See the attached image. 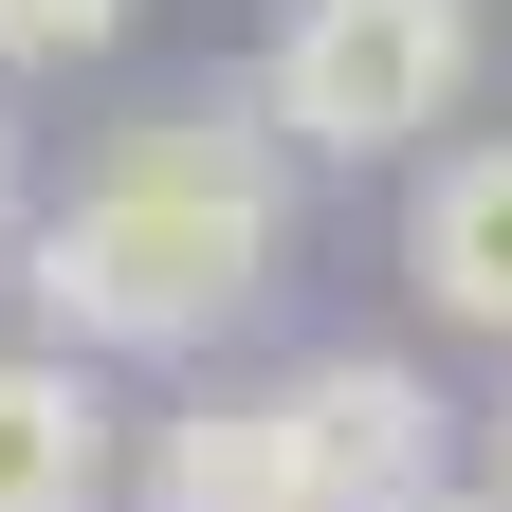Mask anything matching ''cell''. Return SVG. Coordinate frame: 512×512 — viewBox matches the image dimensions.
Returning <instances> with one entry per match:
<instances>
[{
	"label": "cell",
	"mask_w": 512,
	"mask_h": 512,
	"mask_svg": "<svg viewBox=\"0 0 512 512\" xmlns=\"http://www.w3.org/2000/svg\"><path fill=\"white\" fill-rule=\"evenodd\" d=\"M275 256H293V147L256 128V92H183L110 128L74 202H37L19 311L74 366H183L275 293Z\"/></svg>",
	"instance_id": "obj_1"
},
{
	"label": "cell",
	"mask_w": 512,
	"mask_h": 512,
	"mask_svg": "<svg viewBox=\"0 0 512 512\" xmlns=\"http://www.w3.org/2000/svg\"><path fill=\"white\" fill-rule=\"evenodd\" d=\"M476 92V0H293L256 55V128L293 165H384Z\"/></svg>",
	"instance_id": "obj_2"
},
{
	"label": "cell",
	"mask_w": 512,
	"mask_h": 512,
	"mask_svg": "<svg viewBox=\"0 0 512 512\" xmlns=\"http://www.w3.org/2000/svg\"><path fill=\"white\" fill-rule=\"evenodd\" d=\"M275 421H293L311 512H439V494H476L458 476V403H439L403 348H311L275 384Z\"/></svg>",
	"instance_id": "obj_3"
},
{
	"label": "cell",
	"mask_w": 512,
	"mask_h": 512,
	"mask_svg": "<svg viewBox=\"0 0 512 512\" xmlns=\"http://www.w3.org/2000/svg\"><path fill=\"white\" fill-rule=\"evenodd\" d=\"M110 494H128L110 366H74V348H0V512H110Z\"/></svg>",
	"instance_id": "obj_4"
},
{
	"label": "cell",
	"mask_w": 512,
	"mask_h": 512,
	"mask_svg": "<svg viewBox=\"0 0 512 512\" xmlns=\"http://www.w3.org/2000/svg\"><path fill=\"white\" fill-rule=\"evenodd\" d=\"M128 512H311L275 384H202V403H165L147 439H128Z\"/></svg>",
	"instance_id": "obj_5"
},
{
	"label": "cell",
	"mask_w": 512,
	"mask_h": 512,
	"mask_svg": "<svg viewBox=\"0 0 512 512\" xmlns=\"http://www.w3.org/2000/svg\"><path fill=\"white\" fill-rule=\"evenodd\" d=\"M403 275H421L439 330L512 348V128H476V147L421 165V202H403Z\"/></svg>",
	"instance_id": "obj_6"
},
{
	"label": "cell",
	"mask_w": 512,
	"mask_h": 512,
	"mask_svg": "<svg viewBox=\"0 0 512 512\" xmlns=\"http://www.w3.org/2000/svg\"><path fill=\"white\" fill-rule=\"evenodd\" d=\"M128 37V0H0V74H74Z\"/></svg>",
	"instance_id": "obj_7"
},
{
	"label": "cell",
	"mask_w": 512,
	"mask_h": 512,
	"mask_svg": "<svg viewBox=\"0 0 512 512\" xmlns=\"http://www.w3.org/2000/svg\"><path fill=\"white\" fill-rule=\"evenodd\" d=\"M37 238V183H19V110H0V256Z\"/></svg>",
	"instance_id": "obj_8"
},
{
	"label": "cell",
	"mask_w": 512,
	"mask_h": 512,
	"mask_svg": "<svg viewBox=\"0 0 512 512\" xmlns=\"http://www.w3.org/2000/svg\"><path fill=\"white\" fill-rule=\"evenodd\" d=\"M439 512H512V494H439Z\"/></svg>",
	"instance_id": "obj_9"
},
{
	"label": "cell",
	"mask_w": 512,
	"mask_h": 512,
	"mask_svg": "<svg viewBox=\"0 0 512 512\" xmlns=\"http://www.w3.org/2000/svg\"><path fill=\"white\" fill-rule=\"evenodd\" d=\"M494 494H512V421H494Z\"/></svg>",
	"instance_id": "obj_10"
}]
</instances>
